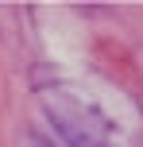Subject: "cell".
<instances>
[{
	"label": "cell",
	"instance_id": "cell-1",
	"mask_svg": "<svg viewBox=\"0 0 143 147\" xmlns=\"http://www.w3.org/2000/svg\"><path fill=\"white\" fill-rule=\"evenodd\" d=\"M43 109L66 147H143L132 128H124L93 93L77 85L46 89Z\"/></svg>",
	"mask_w": 143,
	"mask_h": 147
},
{
	"label": "cell",
	"instance_id": "cell-2",
	"mask_svg": "<svg viewBox=\"0 0 143 147\" xmlns=\"http://www.w3.org/2000/svg\"><path fill=\"white\" fill-rule=\"evenodd\" d=\"M27 147H43V143H39V140H31V143H27Z\"/></svg>",
	"mask_w": 143,
	"mask_h": 147
}]
</instances>
